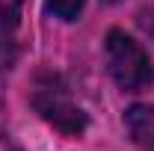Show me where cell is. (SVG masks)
I'll use <instances>...</instances> for the list:
<instances>
[{"label": "cell", "instance_id": "cell-1", "mask_svg": "<svg viewBox=\"0 0 154 151\" xmlns=\"http://www.w3.org/2000/svg\"><path fill=\"white\" fill-rule=\"evenodd\" d=\"M30 104L51 128H57L65 136H80L89 128V116L71 98L65 80L59 74H38V80L33 83V92H30Z\"/></svg>", "mask_w": 154, "mask_h": 151}, {"label": "cell", "instance_id": "cell-5", "mask_svg": "<svg viewBox=\"0 0 154 151\" xmlns=\"http://www.w3.org/2000/svg\"><path fill=\"white\" fill-rule=\"evenodd\" d=\"M24 3L27 0H0V30H6V33L18 30L21 15H24Z\"/></svg>", "mask_w": 154, "mask_h": 151}, {"label": "cell", "instance_id": "cell-2", "mask_svg": "<svg viewBox=\"0 0 154 151\" xmlns=\"http://www.w3.org/2000/svg\"><path fill=\"white\" fill-rule=\"evenodd\" d=\"M107 68L116 86L125 92H142L154 83V65L148 59V51L125 30L107 33Z\"/></svg>", "mask_w": 154, "mask_h": 151}, {"label": "cell", "instance_id": "cell-4", "mask_svg": "<svg viewBox=\"0 0 154 151\" xmlns=\"http://www.w3.org/2000/svg\"><path fill=\"white\" fill-rule=\"evenodd\" d=\"M45 6L59 21H77L80 12H83V6H86V0H45Z\"/></svg>", "mask_w": 154, "mask_h": 151}, {"label": "cell", "instance_id": "cell-3", "mask_svg": "<svg viewBox=\"0 0 154 151\" xmlns=\"http://www.w3.org/2000/svg\"><path fill=\"white\" fill-rule=\"evenodd\" d=\"M128 133L142 151H154V107L151 104H134L125 110Z\"/></svg>", "mask_w": 154, "mask_h": 151}, {"label": "cell", "instance_id": "cell-7", "mask_svg": "<svg viewBox=\"0 0 154 151\" xmlns=\"http://www.w3.org/2000/svg\"><path fill=\"white\" fill-rule=\"evenodd\" d=\"M104 3H119V0H104Z\"/></svg>", "mask_w": 154, "mask_h": 151}, {"label": "cell", "instance_id": "cell-6", "mask_svg": "<svg viewBox=\"0 0 154 151\" xmlns=\"http://www.w3.org/2000/svg\"><path fill=\"white\" fill-rule=\"evenodd\" d=\"M12 48H9V33L6 30H0V74H6L9 71V65H12Z\"/></svg>", "mask_w": 154, "mask_h": 151}]
</instances>
